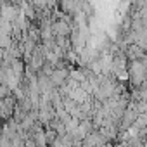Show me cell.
<instances>
[{"label":"cell","mask_w":147,"mask_h":147,"mask_svg":"<svg viewBox=\"0 0 147 147\" xmlns=\"http://www.w3.org/2000/svg\"><path fill=\"white\" fill-rule=\"evenodd\" d=\"M54 45L66 54L71 49V40H69V36H54Z\"/></svg>","instance_id":"7a4b0ae2"},{"label":"cell","mask_w":147,"mask_h":147,"mask_svg":"<svg viewBox=\"0 0 147 147\" xmlns=\"http://www.w3.org/2000/svg\"><path fill=\"white\" fill-rule=\"evenodd\" d=\"M19 14V7L14 5L12 2H9V0H0V18L12 23L16 19V16Z\"/></svg>","instance_id":"6da1fadb"},{"label":"cell","mask_w":147,"mask_h":147,"mask_svg":"<svg viewBox=\"0 0 147 147\" xmlns=\"http://www.w3.org/2000/svg\"><path fill=\"white\" fill-rule=\"evenodd\" d=\"M9 2H12V0H9Z\"/></svg>","instance_id":"3957f363"}]
</instances>
